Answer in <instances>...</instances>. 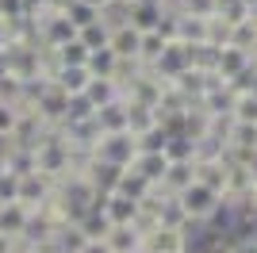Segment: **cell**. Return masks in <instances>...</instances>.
Returning a JSON list of instances; mask_svg holds the SVG:
<instances>
[{"mask_svg": "<svg viewBox=\"0 0 257 253\" xmlns=\"http://www.w3.org/2000/svg\"><path fill=\"white\" fill-rule=\"evenodd\" d=\"M177 253H188V249H177Z\"/></svg>", "mask_w": 257, "mask_h": 253, "instance_id": "7c38bea8", "label": "cell"}, {"mask_svg": "<svg viewBox=\"0 0 257 253\" xmlns=\"http://www.w3.org/2000/svg\"><path fill=\"white\" fill-rule=\"evenodd\" d=\"M16 123H20V107H16V100H4V96H0V138L16 135Z\"/></svg>", "mask_w": 257, "mask_h": 253, "instance_id": "8992f818", "label": "cell"}, {"mask_svg": "<svg viewBox=\"0 0 257 253\" xmlns=\"http://www.w3.org/2000/svg\"><path fill=\"white\" fill-rule=\"evenodd\" d=\"M177 203H181V211L188 219H207L215 211V203H219V192L207 188L204 180H192L184 192H177Z\"/></svg>", "mask_w": 257, "mask_h": 253, "instance_id": "6da1fadb", "label": "cell"}, {"mask_svg": "<svg viewBox=\"0 0 257 253\" xmlns=\"http://www.w3.org/2000/svg\"><path fill=\"white\" fill-rule=\"evenodd\" d=\"M23 226H27V207H23L20 200L0 203V234H8V238H20V242H23Z\"/></svg>", "mask_w": 257, "mask_h": 253, "instance_id": "277c9868", "label": "cell"}, {"mask_svg": "<svg viewBox=\"0 0 257 253\" xmlns=\"http://www.w3.org/2000/svg\"><path fill=\"white\" fill-rule=\"evenodd\" d=\"M20 245V238H8V234H0V253H12Z\"/></svg>", "mask_w": 257, "mask_h": 253, "instance_id": "ba28073f", "label": "cell"}, {"mask_svg": "<svg viewBox=\"0 0 257 253\" xmlns=\"http://www.w3.org/2000/svg\"><path fill=\"white\" fill-rule=\"evenodd\" d=\"M77 226H81L85 238H107V230H111V222H107V215L100 207H88L85 215L77 219Z\"/></svg>", "mask_w": 257, "mask_h": 253, "instance_id": "5b68a950", "label": "cell"}, {"mask_svg": "<svg viewBox=\"0 0 257 253\" xmlns=\"http://www.w3.org/2000/svg\"><path fill=\"white\" fill-rule=\"evenodd\" d=\"M104 242H107L111 253H139L142 249V230L135 226V222H127V226H111Z\"/></svg>", "mask_w": 257, "mask_h": 253, "instance_id": "3957f363", "label": "cell"}, {"mask_svg": "<svg viewBox=\"0 0 257 253\" xmlns=\"http://www.w3.org/2000/svg\"><path fill=\"white\" fill-rule=\"evenodd\" d=\"M139 253H150V249H139Z\"/></svg>", "mask_w": 257, "mask_h": 253, "instance_id": "8fae6325", "label": "cell"}, {"mask_svg": "<svg viewBox=\"0 0 257 253\" xmlns=\"http://www.w3.org/2000/svg\"><path fill=\"white\" fill-rule=\"evenodd\" d=\"M12 253H43V249H39V245H27V242H20V245H16Z\"/></svg>", "mask_w": 257, "mask_h": 253, "instance_id": "30bf717a", "label": "cell"}, {"mask_svg": "<svg viewBox=\"0 0 257 253\" xmlns=\"http://www.w3.org/2000/svg\"><path fill=\"white\" fill-rule=\"evenodd\" d=\"M100 211L107 215L111 226H127V222L139 219V200H135V196H123V192H107L104 200H100Z\"/></svg>", "mask_w": 257, "mask_h": 253, "instance_id": "7a4b0ae2", "label": "cell"}, {"mask_svg": "<svg viewBox=\"0 0 257 253\" xmlns=\"http://www.w3.org/2000/svg\"><path fill=\"white\" fill-rule=\"evenodd\" d=\"M230 253H257V242H238Z\"/></svg>", "mask_w": 257, "mask_h": 253, "instance_id": "9c48e42d", "label": "cell"}, {"mask_svg": "<svg viewBox=\"0 0 257 253\" xmlns=\"http://www.w3.org/2000/svg\"><path fill=\"white\" fill-rule=\"evenodd\" d=\"M77 253H111V249H107L104 238H85V245H81Z\"/></svg>", "mask_w": 257, "mask_h": 253, "instance_id": "52a82bcc", "label": "cell"}]
</instances>
